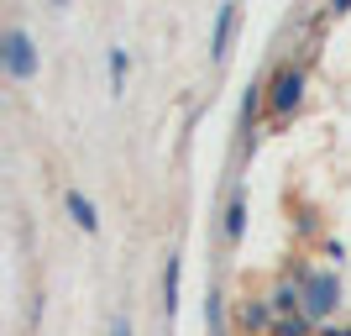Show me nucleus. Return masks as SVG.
Here are the masks:
<instances>
[{
	"mask_svg": "<svg viewBox=\"0 0 351 336\" xmlns=\"http://www.w3.org/2000/svg\"><path fill=\"white\" fill-rule=\"evenodd\" d=\"M341 305V278L330 268H315L304 278V321H330Z\"/></svg>",
	"mask_w": 351,
	"mask_h": 336,
	"instance_id": "1",
	"label": "nucleus"
},
{
	"mask_svg": "<svg viewBox=\"0 0 351 336\" xmlns=\"http://www.w3.org/2000/svg\"><path fill=\"white\" fill-rule=\"evenodd\" d=\"M0 63H5V74H11V79H32V74H37V47H32V37H27L21 27H11V32H5Z\"/></svg>",
	"mask_w": 351,
	"mask_h": 336,
	"instance_id": "2",
	"label": "nucleus"
},
{
	"mask_svg": "<svg viewBox=\"0 0 351 336\" xmlns=\"http://www.w3.org/2000/svg\"><path fill=\"white\" fill-rule=\"evenodd\" d=\"M267 89H273V95H267V111H273V116H289V111H299V100H304V74L278 69Z\"/></svg>",
	"mask_w": 351,
	"mask_h": 336,
	"instance_id": "3",
	"label": "nucleus"
},
{
	"mask_svg": "<svg viewBox=\"0 0 351 336\" xmlns=\"http://www.w3.org/2000/svg\"><path fill=\"white\" fill-rule=\"evenodd\" d=\"M267 305H273V315H283V321H299V315H304V289L283 278V284H273Z\"/></svg>",
	"mask_w": 351,
	"mask_h": 336,
	"instance_id": "4",
	"label": "nucleus"
},
{
	"mask_svg": "<svg viewBox=\"0 0 351 336\" xmlns=\"http://www.w3.org/2000/svg\"><path fill=\"white\" fill-rule=\"evenodd\" d=\"M236 21H241V11H236V5H220V11H215V37H210L215 58H226V53H231V32H236Z\"/></svg>",
	"mask_w": 351,
	"mask_h": 336,
	"instance_id": "5",
	"label": "nucleus"
},
{
	"mask_svg": "<svg viewBox=\"0 0 351 336\" xmlns=\"http://www.w3.org/2000/svg\"><path fill=\"white\" fill-rule=\"evenodd\" d=\"M241 232H247V200H241V190L231 194V205H226V242H241Z\"/></svg>",
	"mask_w": 351,
	"mask_h": 336,
	"instance_id": "6",
	"label": "nucleus"
},
{
	"mask_svg": "<svg viewBox=\"0 0 351 336\" xmlns=\"http://www.w3.org/2000/svg\"><path fill=\"white\" fill-rule=\"evenodd\" d=\"M69 216H73V226H84V232H100V216H95V205H89V194L69 190Z\"/></svg>",
	"mask_w": 351,
	"mask_h": 336,
	"instance_id": "7",
	"label": "nucleus"
},
{
	"mask_svg": "<svg viewBox=\"0 0 351 336\" xmlns=\"http://www.w3.org/2000/svg\"><path fill=\"white\" fill-rule=\"evenodd\" d=\"M178 258H168V268H162V305H168V315H173V305H178Z\"/></svg>",
	"mask_w": 351,
	"mask_h": 336,
	"instance_id": "8",
	"label": "nucleus"
},
{
	"mask_svg": "<svg viewBox=\"0 0 351 336\" xmlns=\"http://www.w3.org/2000/svg\"><path fill=\"white\" fill-rule=\"evenodd\" d=\"M205 321H210V336H226V315H220V294L210 289V300H205Z\"/></svg>",
	"mask_w": 351,
	"mask_h": 336,
	"instance_id": "9",
	"label": "nucleus"
},
{
	"mask_svg": "<svg viewBox=\"0 0 351 336\" xmlns=\"http://www.w3.org/2000/svg\"><path fill=\"white\" fill-rule=\"evenodd\" d=\"M304 315H299V321H278V326H273V331H278V336H304Z\"/></svg>",
	"mask_w": 351,
	"mask_h": 336,
	"instance_id": "10",
	"label": "nucleus"
},
{
	"mask_svg": "<svg viewBox=\"0 0 351 336\" xmlns=\"http://www.w3.org/2000/svg\"><path fill=\"white\" fill-rule=\"evenodd\" d=\"M110 336H132V321H126V315H116V321H110Z\"/></svg>",
	"mask_w": 351,
	"mask_h": 336,
	"instance_id": "11",
	"label": "nucleus"
}]
</instances>
